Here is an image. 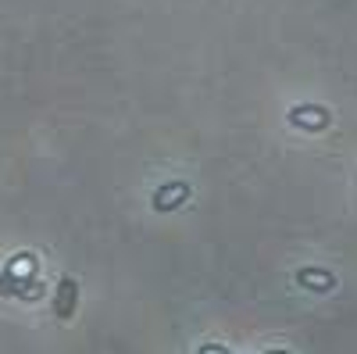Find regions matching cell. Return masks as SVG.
I'll return each mask as SVG.
<instances>
[{"mask_svg":"<svg viewBox=\"0 0 357 354\" xmlns=\"http://www.w3.org/2000/svg\"><path fill=\"white\" fill-rule=\"evenodd\" d=\"M289 122H293L296 129H307V133H321L325 126L333 122V115L325 111L321 104H296V108H289Z\"/></svg>","mask_w":357,"mask_h":354,"instance_id":"cell-1","label":"cell"},{"mask_svg":"<svg viewBox=\"0 0 357 354\" xmlns=\"http://www.w3.org/2000/svg\"><path fill=\"white\" fill-rule=\"evenodd\" d=\"M0 293H4V297L36 301L40 293H43V286H40V279H36V276H11V272L4 269V272H0Z\"/></svg>","mask_w":357,"mask_h":354,"instance_id":"cell-2","label":"cell"},{"mask_svg":"<svg viewBox=\"0 0 357 354\" xmlns=\"http://www.w3.org/2000/svg\"><path fill=\"white\" fill-rule=\"evenodd\" d=\"M190 200V183H165L158 186L154 193V212H175V208H183V204Z\"/></svg>","mask_w":357,"mask_h":354,"instance_id":"cell-3","label":"cell"},{"mask_svg":"<svg viewBox=\"0 0 357 354\" xmlns=\"http://www.w3.org/2000/svg\"><path fill=\"white\" fill-rule=\"evenodd\" d=\"M75 301H79V283L72 276H65L57 283V297H54V315L57 318H72L75 315Z\"/></svg>","mask_w":357,"mask_h":354,"instance_id":"cell-4","label":"cell"},{"mask_svg":"<svg viewBox=\"0 0 357 354\" xmlns=\"http://www.w3.org/2000/svg\"><path fill=\"white\" fill-rule=\"evenodd\" d=\"M296 283L307 286V290H314V293H329V290H336V276H333V272H325V269H311V265L296 272Z\"/></svg>","mask_w":357,"mask_h":354,"instance_id":"cell-5","label":"cell"},{"mask_svg":"<svg viewBox=\"0 0 357 354\" xmlns=\"http://www.w3.org/2000/svg\"><path fill=\"white\" fill-rule=\"evenodd\" d=\"M8 272H11V276H22V272L33 276V272H36V258H33V254H15V261L8 265Z\"/></svg>","mask_w":357,"mask_h":354,"instance_id":"cell-6","label":"cell"},{"mask_svg":"<svg viewBox=\"0 0 357 354\" xmlns=\"http://www.w3.org/2000/svg\"><path fill=\"white\" fill-rule=\"evenodd\" d=\"M197 354H229V347H222V344H204Z\"/></svg>","mask_w":357,"mask_h":354,"instance_id":"cell-7","label":"cell"},{"mask_svg":"<svg viewBox=\"0 0 357 354\" xmlns=\"http://www.w3.org/2000/svg\"><path fill=\"white\" fill-rule=\"evenodd\" d=\"M275 354H282V351H275Z\"/></svg>","mask_w":357,"mask_h":354,"instance_id":"cell-8","label":"cell"}]
</instances>
